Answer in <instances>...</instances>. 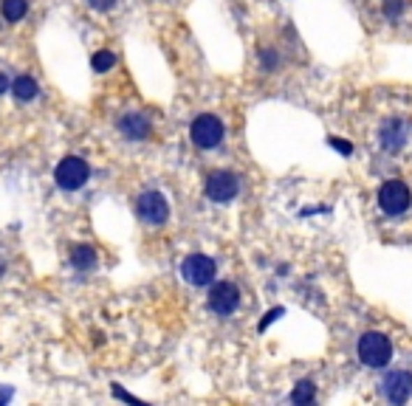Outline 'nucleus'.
Masks as SVG:
<instances>
[{
    "mask_svg": "<svg viewBox=\"0 0 412 406\" xmlns=\"http://www.w3.org/2000/svg\"><path fill=\"white\" fill-rule=\"evenodd\" d=\"M88 6L96 9V12H110L116 6V0H88Z\"/></svg>",
    "mask_w": 412,
    "mask_h": 406,
    "instance_id": "6ab92c4d",
    "label": "nucleus"
},
{
    "mask_svg": "<svg viewBox=\"0 0 412 406\" xmlns=\"http://www.w3.org/2000/svg\"><path fill=\"white\" fill-rule=\"evenodd\" d=\"M113 395H116V398H122V400H130V403H135V398H133L130 392H124L122 386H113Z\"/></svg>",
    "mask_w": 412,
    "mask_h": 406,
    "instance_id": "4be33fe9",
    "label": "nucleus"
},
{
    "mask_svg": "<svg viewBox=\"0 0 412 406\" xmlns=\"http://www.w3.org/2000/svg\"><path fill=\"white\" fill-rule=\"evenodd\" d=\"M12 398V389H0V403H6Z\"/></svg>",
    "mask_w": 412,
    "mask_h": 406,
    "instance_id": "b1692460",
    "label": "nucleus"
},
{
    "mask_svg": "<svg viewBox=\"0 0 412 406\" xmlns=\"http://www.w3.org/2000/svg\"><path fill=\"white\" fill-rule=\"evenodd\" d=\"M409 203H412V192L404 181L392 178V181H384L381 189H378V206L384 215H404L409 209Z\"/></svg>",
    "mask_w": 412,
    "mask_h": 406,
    "instance_id": "7ed1b4c3",
    "label": "nucleus"
},
{
    "mask_svg": "<svg viewBox=\"0 0 412 406\" xmlns=\"http://www.w3.org/2000/svg\"><path fill=\"white\" fill-rule=\"evenodd\" d=\"M119 130H122L124 139H130V142H145L150 135V119L145 113L130 110V113H124L119 119Z\"/></svg>",
    "mask_w": 412,
    "mask_h": 406,
    "instance_id": "9d476101",
    "label": "nucleus"
},
{
    "mask_svg": "<svg viewBox=\"0 0 412 406\" xmlns=\"http://www.w3.org/2000/svg\"><path fill=\"white\" fill-rule=\"evenodd\" d=\"M401 12H404V0H387V3H384V15L390 20H398Z\"/></svg>",
    "mask_w": 412,
    "mask_h": 406,
    "instance_id": "f3484780",
    "label": "nucleus"
},
{
    "mask_svg": "<svg viewBox=\"0 0 412 406\" xmlns=\"http://www.w3.org/2000/svg\"><path fill=\"white\" fill-rule=\"evenodd\" d=\"M260 62H263L265 71H274V65H277V54H274V51H263Z\"/></svg>",
    "mask_w": 412,
    "mask_h": 406,
    "instance_id": "aec40b11",
    "label": "nucleus"
},
{
    "mask_svg": "<svg viewBox=\"0 0 412 406\" xmlns=\"http://www.w3.org/2000/svg\"><path fill=\"white\" fill-rule=\"evenodd\" d=\"M88 175H91V170H88V164H85L80 156L62 158V161L57 164V170H54V181H57V186L65 189V192L82 189L85 181H88Z\"/></svg>",
    "mask_w": 412,
    "mask_h": 406,
    "instance_id": "20e7f679",
    "label": "nucleus"
},
{
    "mask_svg": "<svg viewBox=\"0 0 412 406\" xmlns=\"http://www.w3.org/2000/svg\"><path fill=\"white\" fill-rule=\"evenodd\" d=\"M237 305H240V291H237V285H232V283H218V285H212V291H209V308H212L218 316L235 313Z\"/></svg>",
    "mask_w": 412,
    "mask_h": 406,
    "instance_id": "1a4fd4ad",
    "label": "nucleus"
},
{
    "mask_svg": "<svg viewBox=\"0 0 412 406\" xmlns=\"http://www.w3.org/2000/svg\"><path fill=\"white\" fill-rule=\"evenodd\" d=\"M0 274H3V262H0Z\"/></svg>",
    "mask_w": 412,
    "mask_h": 406,
    "instance_id": "393cba45",
    "label": "nucleus"
},
{
    "mask_svg": "<svg viewBox=\"0 0 412 406\" xmlns=\"http://www.w3.org/2000/svg\"><path fill=\"white\" fill-rule=\"evenodd\" d=\"M218 274V265L212 257H206V254H189L184 262H181V277L195 285V288H203V285H212Z\"/></svg>",
    "mask_w": 412,
    "mask_h": 406,
    "instance_id": "39448f33",
    "label": "nucleus"
},
{
    "mask_svg": "<svg viewBox=\"0 0 412 406\" xmlns=\"http://www.w3.org/2000/svg\"><path fill=\"white\" fill-rule=\"evenodd\" d=\"M280 316H283V308H274V310H271V313H265V319H263V322H260V330H265V327H268V324H271V322H277V319H280Z\"/></svg>",
    "mask_w": 412,
    "mask_h": 406,
    "instance_id": "412c9836",
    "label": "nucleus"
},
{
    "mask_svg": "<svg viewBox=\"0 0 412 406\" xmlns=\"http://www.w3.org/2000/svg\"><path fill=\"white\" fill-rule=\"evenodd\" d=\"M328 144H330L333 150H339L341 156H351V153H353V144H351V142H341V139H330Z\"/></svg>",
    "mask_w": 412,
    "mask_h": 406,
    "instance_id": "a211bd4d",
    "label": "nucleus"
},
{
    "mask_svg": "<svg viewBox=\"0 0 412 406\" xmlns=\"http://www.w3.org/2000/svg\"><path fill=\"white\" fill-rule=\"evenodd\" d=\"M91 65H94L96 74H105V71H110V68L116 65V57H113L110 51H96L94 59H91Z\"/></svg>",
    "mask_w": 412,
    "mask_h": 406,
    "instance_id": "dca6fc26",
    "label": "nucleus"
},
{
    "mask_svg": "<svg viewBox=\"0 0 412 406\" xmlns=\"http://www.w3.org/2000/svg\"><path fill=\"white\" fill-rule=\"evenodd\" d=\"M223 121L212 113H203L192 121L189 127V135H192V144L200 147V150H215L221 142H223Z\"/></svg>",
    "mask_w": 412,
    "mask_h": 406,
    "instance_id": "f03ea898",
    "label": "nucleus"
},
{
    "mask_svg": "<svg viewBox=\"0 0 412 406\" xmlns=\"http://www.w3.org/2000/svg\"><path fill=\"white\" fill-rule=\"evenodd\" d=\"M404 142H406V130H404V124H401L398 119H392V121H387V124L381 127V147H384V150L395 153Z\"/></svg>",
    "mask_w": 412,
    "mask_h": 406,
    "instance_id": "9b49d317",
    "label": "nucleus"
},
{
    "mask_svg": "<svg viewBox=\"0 0 412 406\" xmlns=\"http://www.w3.org/2000/svg\"><path fill=\"white\" fill-rule=\"evenodd\" d=\"M71 265H74L77 271H91V268L96 265V251H94L91 246H74V251H71Z\"/></svg>",
    "mask_w": 412,
    "mask_h": 406,
    "instance_id": "f8f14e48",
    "label": "nucleus"
},
{
    "mask_svg": "<svg viewBox=\"0 0 412 406\" xmlns=\"http://www.w3.org/2000/svg\"><path fill=\"white\" fill-rule=\"evenodd\" d=\"M381 395L390 403H406L412 398V373L406 370H392L381 381Z\"/></svg>",
    "mask_w": 412,
    "mask_h": 406,
    "instance_id": "6e6552de",
    "label": "nucleus"
},
{
    "mask_svg": "<svg viewBox=\"0 0 412 406\" xmlns=\"http://www.w3.org/2000/svg\"><path fill=\"white\" fill-rule=\"evenodd\" d=\"M240 192V178L235 172H226V170H218L206 178V195H209L215 203H229L235 200Z\"/></svg>",
    "mask_w": 412,
    "mask_h": 406,
    "instance_id": "0eeeda50",
    "label": "nucleus"
},
{
    "mask_svg": "<svg viewBox=\"0 0 412 406\" xmlns=\"http://www.w3.org/2000/svg\"><path fill=\"white\" fill-rule=\"evenodd\" d=\"M314 398H316V386H314V381H300V384L294 386V392H291V403H297V406L314 403Z\"/></svg>",
    "mask_w": 412,
    "mask_h": 406,
    "instance_id": "2eb2a0df",
    "label": "nucleus"
},
{
    "mask_svg": "<svg viewBox=\"0 0 412 406\" xmlns=\"http://www.w3.org/2000/svg\"><path fill=\"white\" fill-rule=\"evenodd\" d=\"M37 82L31 80V77H17L15 80V85H12V93L17 96V102H31L34 96H37Z\"/></svg>",
    "mask_w": 412,
    "mask_h": 406,
    "instance_id": "4468645a",
    "label": "nucleus"
},
{
    "mask_svg": "<svg viewBox=\"0 0 412 406\" xmlns=\"http://www.w3.org/2000/svg\"><path fill=\"white\" fill-rule=\"evenodd\" d=\"M0 12H3V17L9 23H20L29 12V0H3V3H0Z\"/></svg>",
    "mask_w": 412,
    "mask_h": 406,
    "instance_id": "ddd939ff",
    "label": "nucleus"
},
{
    "mask_svg": "<svg viewBox=\"0 0 412 406\" xmlns=\"http://www.w3.org/2000/svg\"><path fill=\"white\" fill-rule=\"evenodd\" d=\"M9 91V80H6V74H0V96H3Z\"/></svg>",
    "mask_w": 412,
    "mask_h": 406,
    "instance_id": "5701e85b",
    "label": "nucleus"
},
{
    "mask_svg": "<svg viewBox=\"0 0 412 406\" xmlns=\"http://www.w3.org/2000/svg\"><path fill=\"white\" fill-rule=\"evenodd\" d=\"M135 212H139V218L150 226H161L167 218H170V203L161 192L150 189V192H142L139 200H135Z\"/></svg>",
    "mask_w": 412,
    "mask_h": 406,
    "instance_id": "423d86ee",
    "label": "nucleus"
},
{
    "mask_svg": "<svg viewBox=\"0 0 412 406\" xmlns=\"http://www.w3.org/2000/svg\"><path fill=\"white\" fill-rule=\"evenodd\" d=\"M356 353H359V361H362L365 367L381 370V367H387L390 359H392V345H390V338H387L384 333L370 330V333H365V336L359 338Z\"/></svg>",
    "mask_w": 412,
    "mask_h": 406,
    "instance_id": "f257e3e1",
    "label": "nucleus"
}]
</instances>
